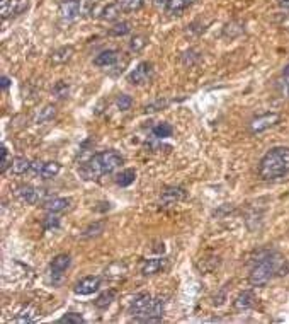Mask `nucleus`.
<instances>
[{
    "instance_id": "16",
    "label": "nucleus",
    "mask_w": 289,
    "mask_h": 324,
    "mask_svg": "<svg viewBox=\"0 0 289 324\" xmlns=\"http://www.w3.org/2000/svg\"><path fill=\"white\" fill-rule=\"evenodd\" d=\"M196 0H167L165 4V12L168 16H181L182 12L187 11Z\"/></svg>"
},
{
    "instance_id": "6",
    "label": "nucleus",
    "mask_w": 289,
    "mask_h": 324,
    "mask_svg": "<svg viewBox=\"0 0 289 324\" xmlns=\"http://www.w3.org/2000/svg\"><path fill=\"white\" fill-rule=\"evenodd\" d=\"M151 77H153V63L141 62L136 65V68H133L131 74L128 75V82L133 85H145L148 84Z\"/></svg>"
},
{
    "instance_id": "37",
    "label": "nucleus",
    "mask_w": 289,
    "mask_h": 324,
    "mask_svg": "<svg viewBox=\"0 0 289 324\" xmlns=\"http://www.w3.org/2000/svg\"><path fill=\"white\" fill-rule=\"evenodd\" d=\"M43 166H44L43 161H34V162H31V169H29V171L33 172L34 176H39L41 171H43Z\"/></svg>"
},
{
    "instance_id": "26",
    "label": "nucleus",
    "mask_w": 289,
    "mask_h": 324,
    "mask_svg": "<svg viewBox=\"0 0 289 324\" xmlns=\"http://www.w3.org/2000/svg\"><path fill=\"white\" fill-rule=\"evenodd\" d=\"M12 172L14 174H24V172H27L31 169V162L27 161L26 157H16L12 161Z\"/></svg>"
},
{
    "instance_id": "28",
    "label": "nucleus",
    "mask_w": 289,
    "mask_h": 324,
    "mask_svg": "<svg viewBox=\"0 0 289 324\" xmlns=\"http://www.w3.org/2000/svg\"><path fill=\"white\" fill-rule=\"evenodd\" d=\"M58 322L60 324H82V322H85V319H84V316H80V314H77V312H68L65 316L60 317Z\"/></svg>"
},
{
    "instance_id": "11",
    "label": "nucleus",
    "mask_w": 289,
    "mask_h": 324,
    "mask_svg": "<svg viewBox=\"0 0 289 324\" xmlns=\"http://www.w3.org/2000/svg\"><path fill=\"white\" fill-rule=\"evenodd\" d=\"M70 264H72L70 254H58L56 258H53V261H51V264H49V268H51V276H53L54 284H58L63 273H65L68 268H70Z\"/></svg>"
},
{
    "instance_id": "38",
    "label": "nucleus",
    "mask_w": 289,
    "mask_h": 324,
    "mask_svg": "<svg viewBox=\"0 0 289 324\" xmlns=\"http://www.w3.org/2000/svg\"><path fill=\"white\" fill-rule=\"evenodd\" d=\"M0 85H2L4 90L9 89V85H11V79H9L7 75H2V79H0Z\"/></svg>"
},
{
    "instance_id": "23",
    "label": "nucleus",
    "mask_w": 289,
    "mask_h": 324,
    "mask_svg": "<svg viewBox=\"0 0 289 324\" xmlns=\"http://www.w3.org/2000/svg\"><path fill=\"white\" fill-rule=\"evenodd\" d=\"M131 33V22L128 21H121V22H116L111 29H109V34L111 36H116V38H121V36H126Z\"/></svg>"
},
{
    "instance_id": "21",
    "label": "nucleus",
    "mask_w": 289,
    "mask_h": 324,
    "mask_svg": "<svg viewBox=\"0 0 289 324\" xmlns=\"http://www.w3.org/2000/svg\"><path fill=\"white\" fill-rule=\"evenodd\" d=\"M60 171H62V166H60L56 161L44 162L43 171H41L39 177H43V179H53V177H56L60 174Z\"/></svg>"
},
{
    "instance_id": "36",
    "label": "nucleus",
    "mask_w": 289,
    "mask_h": 324,
    "mask_svg": "<svg viewBox=\"0 0 289 324\" xmlns=\"http://www.w3.org/2000/svg\"><path fill=\"white\" fill-rule=\"evenodd\" d=\"M223 33H224V36H228V38H235V36L243 33V29H242L240 24H237V22H232V24H226V27H224Z\"/></svg>"
},
{
    "instance_id": "5",
    "label": "nucleus",
    "mask_w": 289,
    "mask_h": 324,
    "mask_svg": "<svg viewBox=\"0 0 289 324\" xmlns=\"http://www.w3.org/2000/svg\"><path fill=\"white\" fill-rule=\"evenodd\" d=\"M279 121H281V115H279V113L276 111L264 113V115L255 116L254 120L250 121V131L252 133H262V131L276 126Z\"/></svg>"
},
{
    "instance_id": "17",
    "label": "nucleus",
    "mask_w": 289,
    "mask_h": 324,
    "mask_svg": "<svg viewBox=\"0 0 289 324\" xmlns=\"http://www.w3.org/2000/svg\"><path fill=\"white\" fill-rule=\"evenodd\" d=\"M119 52L118 50H104L100 52L97 57L94 58V65L95 67H111L118 62Z\"/></svg>"
},
{
    "instance_id": "34",
    "label": "nucleus",
    "mask_w": 289,
    "mask_h": 324,
    "mask_svg": "<svg viewBox=\"0 0 289 324\" xmlns=\"http://www.w3.org/2000/svg\"><path fill=\"white\" fill-rule=\"evenodd\" d=\"M118 109L119 111H128V109H131L133 106V99H131V96H128V94H121L118 98Z\"/></svg>"
},
{
    "instance_id": "41",
    "label": "nucleus",
    "mask_w": 289,
    "mask_h": 324,
    "mask_svg": "<svg viewBox=\"0 0 289 324\" xmlns=\"http://www.w3.org/2000/svg\"><path fill=\"white\" fill-rule=\"evenodd\" d=\"M282 75H284V77H289V63H287V65H286V68H284Z\"/></svg>"
},
{
    "instance_id": "14",
    "label": "nucleus",
    "mask_w": 289,
    "mask_h": 324,
    "mask_svg": "<svg viewBox=\"0 0 289 324\" xmlns=\"http://www.w3.org/2000/svg\"><path fill=\"white\" fill-rule=\"evenodd\" d=\"M41 207L49 213H58V212H63V210H67L68 207H70V200L62 198V196H48V198L41 203Z\"/></svg>"
},
{
    "instance_id": "24",
    "label": "nucleus",
    "mask_w": 289,
    "mask_h": 324,
    "mask_svg": "<svg viewBox=\"0 0 289 324\" xmlns=\"http://www.w3.org/2000/svg\"><path fill=\"white\" fill-rule=\"evenodd\" d=\"M54 116H56V108H54L53 104H48V106H44L39 111V115L36 116V123H38V125H41V123H48V121H51Z\"/></svg>"
},
{
    "instance_id": "18",
    "label": "nucleus",
    "mask_w": 289,
    "mask_h": 324,
    "mask_svg": "<svg viewBox=\"0 0 289 324\" xmlns=\"http://www.w3.org/2000/svg\"><path fill=\"white\" fill-rule=\"evenodd\" d=\"M123 7L121 4H109V6H105L102 9V12H100V19L102 21H116L119 17V14H121Z\"/></svg>"
},
{
    "instance_id": "12",
    "label": "nucleus",
    "mask_w": 289,
    "mask_h": 324,
    "mask_svg": "<svg viewBox=\"0 0 289 324\" xmlns=\"http://www.w3.org/2000/svg\"><path fill=\"white\" fill-rule=\"evenodd\" d=\"M82 2L80 0H63L58 7V12L62 16V19L65 21H75L80 14Z\"/></svg>"
},
{
    "instance_id": "31",
    "label": "nucleus",
    "mask_w": 289,
    "mask_h": 324,
    "mask_svg": "<svg viewBox=\"0 0 289 324\" xmlns=\"http://www.w3.org/2000/svg\"><path fill=\"white\" fill-rule=\"evenodd\" d=\"M60 227V218L56 217V213H49L43 218V229L44 230H53Z\"/></svg>"
},
{
    "instance_id": "13",
    "label": "nucleus",
    "mask_w": 289,
    "mask_h": 324,
    "mask_svg": "<svg viewBox=\"0 0 289 324\" xmlns=\"http://www.w3.org/2000/svg\"><path fill=\"white\" fill-rule=\"evenodd\" d=\"M167 266V259L165 258H153V259H145L140 266V271L143 276H151V275H157Z\"/></svg>"
},
{
    "instance_id": "40",
    "label": "nucleus",
    "mask_w": 289,
    "mask_h": 324,
    "mask_svg": "<svg viewBox=\"0 0 289 324\" xmlns=\"http://www.w3.org/2000/svg\"><path fill=\"white\" fill-rule=\"evenodd\" d=\"M155 4H157V6H165V4H167V0H153Z\"/></svg>"
},
{
    "instance_id": "2",
    "label": "nucleus",
    "mask_w": 289,
    "mask_h": 324,
    "mask_svg": "<svg viewBox=\"0 0 289 324\" xmlns=\"http://www.w3.org/2000/svg\"><path fill=\"white\" fill-rule=\"evenodd\" d=\"M123 162H125V159L116 150H104V152L92 156L85 164H82L79 174L85 181H95L100 176L114 172L118 167H121Z\"/></svg>"
},
{
    "instance_id": "7",
    "label": "nucleus",
    "mask_w": 289,
    "mask_h": 324,
    "mask_svg": "<svg viewBox=\"0 0 289 324\" xmlns=\"http://www.w3.org/2000/svg\"><path fill=\"white\" fill-rule=\"evenodd\" d=\"M151 299H153V297H151L150 294H146V292H140V294L133 295L131 300H130V305H128L130 314H133L135 317H141L145 314L146 309H148Z\"/></svg>"
},
{
    "instance_id": "32",
    "label": "nucleus",
    "mask_w": 289,
    "mask_h": 324,
    "mask_svg": "<svg viewBox=\"0 0 289 324\" xmlns=\"http://www.w3.org/2000/svg\"><path fill=\"white\" fill-rule=\"evenodd\" d=\"M104 227H105L104 222H95V223H92V225L87 227V229L84 230V234H82V237H95V236H99L100 232L104 230Z\"/></svg>"
},
{
    "instance_id": "27",
    "label": "nucleus",
    "mask_w": 289,
    "mask_h": 324,
    "mask_svg": "<svg viewBox=\"0 0 289 324\" xmlns=\"http://www.w3.org/2000/svg\"><path fill=\"white\" fill-rule=\"evenodd\" d=\"M151 133H153L155 138H167V136H172L174 128H172V125H168V123H158V125L153 126Z\"/></svg>"
},
{
    "instance_id": "10",
    "label": "nucleus",
    "mask_w": 289,
    "mask_h": 324,
    "mask_svg": "<svg viewBox=\"0 0 289 324\" xmlns=\"http://www.w3.org/2000/svg\"><path fill=\"white\" fill-rule=\"evenodd\" d=\"M2 17L7 19L11 16H19L29 7V0H2Z\"/></svg>"
},
{
    "instance_id": "19",
    "label": "nucleus",
    "mask_w": 289,
    "mask_h": 324,
    "mask_svg": "<svg viewBox=\"0 0 289 324\" xmlns=\"http://www.w3.org/2000/svg\"><path fill=\"white\" fill-rule=\"evenodd\" d=\"M136 179V171L135 169H125L116 176V184L121 186V188H126V186L133 184Z\"/></svg>"
},
{
    "instance_id": "1",
    "label": "nucleus",
    "mask_w": 289,
    "mask_h": 324,
    "mask_svg": "<svg viewBox=\"0 0 289 324\" xmlns=\"http://www.w3.org/2000/svg\"><path fill=\"white\" fill-rule=\"evenodd\" d=\"M282 258L276 253H270V251H262L259 253V256L255 259V264L252 266L250 275H249V284L254 287H265L272 280V276L276 275H287L289 266L284 268Z\"/></svg>"
},
{
    "instance_id": "8",
    "label": "nucleus",
    "mask_w": 289,
    "mask_h": 324,
    "mask_svg": "<svg viewBox=\"0 0 289 324\" xmlns=\"http://www.w3.org/2000/svg\"><path fill=\"white\" fill-rule=\"evenodd\" d=\"M187 196L186 190L181 188V186H167L162 195H160V203L163 205V207H172V205H176L179 202H182Z\"/></svg>"
},
{
    "instance_id": "9",
    "label": "nucleus",
    "mask_w": 289,
    "mask_h": 324,
    "mask_svg": "<svg viewBox=\"0 0 289 324\" xmlns=\"http://www.w3.org/2000/svg\"><path fill=\"white\" fill-rule=\"evenodd\" d=\"M100 287V276H85L82 278L80 282H77L75 287H73V292L77 295H92L94 292H97Z\"/></svg>"
},
{
    "instance_id": "4",
    "label": "nucleus",
    "mask_w": 289,
    "mask_h": 324,
    "mask_svg": "<svg viewBox=\"0 0 289 324\" xmlns=\"http://www.w3.org/2000/svg\"><path fill=\"white\" fill-rule=\"evenodd\" d=\"M16 198L19 200L22 203H27V205H38V203H43L44 200L48 198V193L41 188H36V186H31V184H21L17 186L16 191H14Z\"/></svg>"
},
{
    "instance_id": "3",
    "label": "nucleus",
    "mask_w": 289,
    "mask_h": 324,
    "mask_svg": "<svg viewBox=\"0 0 289 324\" xmlns=\"http://www.w3.org/2000/svg\"><path fill=\"white\" fill-rule=\"evenodd\" d=\"M289 174V149L274 147L260 159L259 176L264 181H276Z\"/></svg>"
},
{
    "instance_id": "33",
    "label": "nucleus",
    "mask_w": 289,
    "mask_h": 324,
    "mask_svg": "<svg viewBox=\"0 0 289 324\" xmlns=\"http://www.w3.org/2000/svg\"><path fill=\"white\" fill-rule=\"evenodd\" d=\"M145 47H146V38H145V36H141V34L135 36V38L130 41V50H131V52H135V53L141 52Z\"/></svg>"
},
{
    "instance_id": "22",
    "label": "nucleus",
    "mask_w": 289,
    "mask_h": 324,
    "mask_svg": "<svg viewBox=\"0 0 289 324\" xmlns=\"http://www.w3.org/2000/svg\"><path fill=\"white\" fill-rule=\"evenodd\" d=\"M73 57V48L72 47H62L56 52H53L51 55V62L53 63H67Z\"/></svg>"
},
{
    "instance_id": "15",
    "label": "nucleus",
    "mask_w": 289,
    "mask_h": 324,
    "mask_svg": "<svg viewBox=\"0 0 289 324\" xmlns=\"http://www.w3.org/2000/svg\"><path fill=\"white\" fill-rule=\"evenodd\" d=\"M255 302H257V297H255L254 292H252V290H245V292H242V294L235 299L233 305H235L237 311H249V309L254 307Z\"/></svg>"
},
{
    "instance_id": "20",
    "label": "nucleus",
    "mask_w": 289,
    "mask_h": 324,
    "mask_svg": "<svg viewBox=\"0 0 289 324\" xmlns=\"http://www.w3.org/2000/svg\"><path fill=\"white\" fill-rule=\"evenodd\" d=\"M36 316H38V311H36L34 307H31V305H26V307L22 309V311L12 319V322H21V324L33 322L34 319H36Z\"/></svg>"
},
{
    "instance_id": "35",
    "label": "nucleus",
    "mask_w": 289,
    "mask_h": 324,
    "mask_svg": "<svg viewBox=\"0 0 289 324\" xmlns=\"http://www.w3.org/2000/svg\"><path fill=\"white\" fill-rule=\"evenodd\" d=\"M68 92H70V87H68V84L67 82H63V80H60L54 84V87H53V94L54 96H58V98H67Z\"/></svg>"
},
{
    "instance_id": "39",
    "label": "nucleus",
    "mask_w": 289,
    "mask_h": 324,
    "mask_svg": "<svg viewBox=\"0 0 289 324\" xmlns=\"http://www.w3.org/2000/svg\"><path fill=\"white\" fill-rule=\"evenodd\" d=\"M279 7L284 9V11H289V0H277Z\"/></svg>"
},
{
    "instance_id": "25",
    "label": "nucleus",
    "mask_w": 289,
    "mask_h": 324,
    "mask_svg": "<svg viewBox=\"0 0 289 324\" xmlns=\"http://www.w3.org/2000/svg\"><path fill=\"white\" fill-rule=\"evenodd\" d=\"M116 299V292L114 290H107V292H104V294H100L97 299H95V307H99V309H107L109 305L112 304V300Z\"/></svg>"
},
{
    "instance_id": "42",
    "label": "nucleus",
    "mask_w": 289,
    "mask_h": 324,
    "mask_svg": "<svg viewBox=\"0 0 289 324\" xmlns=\"http://www.w3.org/2000/svg\"><path fill=\"white\" fill-rule=\"evenodd\" d=\"M287 96H289V84H287Z\"/></svg>"
},
{
    "instance_id": "30",
    "label": "nucleus",
    "mask_w": 289,
    "mask_h": 324,
    "mask_svg": "<svg viewBox=\"0 0 289 324\" xmlns=\"http://www.w3.org/2000/svg\"><path fill=\"white\" fill-rule=\"evenodd\" d=\"M143 2H145V0H119L123 11H126V12L140 11V9L143 7Z\"/></svg>"
},
{
    "instance_id": "29",
    "label": "nucleus",
    "mask_w": 289,
    "mask_h": 324,
    "mask_svg": "<svg viewBox=\"0 0 289 324\" xmlns=\"http://www.w3.org/2000/svg\"><path fill=\"white\" fill-rule=\"evenodd\" d=\"M0 150H2V152H0V154H2V159H0V171L6 172L7 169L12 166L14 159H12L11 154H9V150H7L6 145H2V147H0Z\"/></svg>"
}]
</instances>
